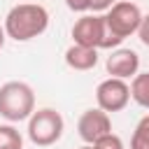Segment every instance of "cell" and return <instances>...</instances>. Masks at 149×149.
<instances>
[{"label": "cell", "instance_id": "cell-1", "mask_svg": "<svg viewBox=\"0 0 149 149\" xmlns=\"http://www.w3.org/2000/svg\"><path fill=\"white\" fill-rule=\"evenodd\" d=\"M49 26V12L47 7L37 2H19L14 5L5 16V35L16 42H28L37 35H42Z\"/></svg>", "mask_w": 149, "mask_h": 149}, {"label": "cell", "instance_id": "cell-2", "mask_svg": "<svg viewBox=\"0 0 149 149\" xmlns=\"http://www.w3.org/2000/svg\"><path fill=\"white\" fill-rule=\"evenodd\" d=\"M35 112V93L26 81H7L0 86V116L9 123L30 119Z\"/></svg>", "mask_w": 149, "mask_h": 149}, {"label": "cell", "instance_id": "cell-3", "mask_svg": "<svg viewBox=\"0 0 149 149\" xmlns=\"http://www.w3.org/2000/svg\"><path fill=\"white\" fill-rule=\"evenodd\" d=\"M63 128H65V121H63L61 112H56L51 107H42L37 112H33L28 119V137L37 147L56 144L63 135Z\"/></svg>", "mask_w": 149, "mask_h": 149}, {"label": "cell", "instance_id": "cell-4", "mask_svg": "<svg viewBox=\"0 0 149 149\" xmlns=\"http://www.w3.org/2000/svg\"><path fill=\"white\" fill-rule=\"evenodd\" d=\"M102 16H105L107 30H109L114 37H119L121 42H123L126 37H130L133 33H137V28H140V23H142V12H140V7H137L135 2H130V0H119V2H114V5L107 9V14H102Z\"/></svg>", "mask_w": 149, "mask_h": 149}, {"label": "cell", "instance_id": "cell-5", "mask_svg": "<svg viewBox=\"0 0 149 149\" xmlns=\"http://www.w3.org/2000/svg\"><path fill=\"white\" fill-rule=\"evenodd\" d=\"M128 100H130V86L126 84V79L107 77L95 88V102L107 114L109 112H121L128 105Z\"/></svg>", "mask_w": 149, "mask_h": 149}, {"label": "cell", "instance_id": "cell-6", "mask_svg": "<svg viewBox=\"0 0 149 149\" xmlns=\"http://www.w3.org/2000/svg\"><path fill=\"white\" fill-rule=\"evenodd\" d=\"M105 16L102 14H86L74 21L72 26V40L79 47L88 49H102L105 42Z\"/></svg>", "mask_w": 149, "mask_h": 149}, {"label": "cell", "instance_id": "cell-7", "mask_svg": "<svg viewBox=\"0 0 149 149\" xmlns=\"http://www.w3.org/2000/svg\"><path fill=\"white\" fill-rule=\"evenodd\" d=\"M77 133L79 137L86 142V144H93L95 140H100L102 135L112 133V121H109V114L102 112L100 107H91L86 109L79 121H77Z\"/></svg>", "mask_w": 149, "mask_h": 149}, {"label": "cell", "instance_id": "cell-8", "mask_svg": "<svg viewBox=\"0 0 149 149\" xmlns=\"http://www.w3.org/2000/svg\"><path fill=\"white\" fill-rule=\"evenodd\" d=\"M105 68H107L109 77L128 79V77L137 74V70H140V56L133 49H116V51H112V56H107Z\"/></svg>", "mask_w": 149, "mask_h": 149}, {"label": "cell", "instance_id": "cell-9", "mask_svg": "<svg viewBox=\"0 0 149 149\" xmlns=\"http://www.w3.org/2000/svg\"><path fill=\"white\" fill-rule=\"evenodd\" d=\"M65 63L68 68L72 70H91L98 65V49H88V47H79V44H72L68 47L65 51Z\"/></svg>", "mask_w": 149, "mask_h": 149}, {"label": "cell", "instance_id": "cell-10", "mask_svg": "<svg viewBox=\"0 0 149 149\" xmlns=\"http://www.w3.org/2000/svg\"><path fill=\"white\" fill-rule=\"evenodd\" d=\"M130 98L140 107L149 109V72H137L133 77V81H130Z\"/></svg>", "mask_w": 149, "mask_h": 149}, {"label": "cell", "instance_id": "cell-11", "mask_svg": "<svg viewBox=\"0 0 149 149\" xmlns=\"http://www.w3.org/2000/svg\"><path fill=\"white\" fill-rule=\"evenodd\" d=\"M0 149H23V137L12 123L0 126Z\"/></svg>", "mask_w": 149, "mask_h": 149}, {"label": "cell", "instance_id": "cell-12", "mask_svg": "<svg viewBox=\"0 0 149 149\" xmlns=\"http://www.w3.org/2000/svg\"><path fill=\"white\" fill-rule=\"evenodd\" d=\"M130 149H149V114L137 121L130 137Z\"/></svg>", "mask_w": 149, "mask_h": 149}, {"label": "cell", "instance_id": "cell-13", "mask_svg": "<svg viewBox=\"0 0 149 149\" xmlns=\"http://www.w3.org/2000/svg\"><path fill=\"white\" fill-rule=\"evenodd\" d=\"M91 147H93V149H123V140H121L119 135H114V133H107V135H102L100 140H95Z\"/></svg>", "mask_w": 149, "mask_h": 149}, {"label": "cell", "instance_id": "cell-14", "mask_svg": "<svg viewBox=\"0 0 149 149\" xmlns=\"http://www.w3.org/2000/svg\"><path fill=\"white\" fill-rule=\"evenodd\" d=\"M65 5L72 12H88L91 9V0H65Z\"/></svg>", "mask_w": 149, "mask_h": 149}, {"label": "cell", "instance_id": "cell-15", "mask_svg": "<svg viewBox=\"0 0 149 149\" xmlns=\"http://www.w3.org/2000/svg\"><path fill=\"white\" fill-rule=\"evenodd\" d=\"M137 35H140L142 44H147V47H149V14H147V16H142V23H140V28H137Z\"/></svg>", "mask_w": 149, "mask_h": 149}, {"label": "cell", "instance_id": "cell-16", "mask_svg": "<svg viewBox=\"0 0 149 149\" xmlns=\"http://www.w3.org/2000/svg\"><path fill=\"white\" fill-rule=\"evenodd\" d=\"M116 0H91V9L93 12H107Z\"/></svg>", "mask_w": 149, "mask_h": 149}, {"label": "cell", "instance_id": "cell-17", "mask_svg": "<svg viewBox=\"0 0 149 149\" xmlns=\"http://www.w3.org/2000/svg\"><path fill=\"white\" fill-rule=\"evenodd\" d=\"M5 37H7V35H5V28L0 26V49H2V44H5Z\"/></svg>", "mask_w": 149, "mask_h": 149}, {"label": "cell", "instance_id": "cell-18", "mask_svg": "<svg viewBox=\"0 0 149 149\" xmlns=\"http://www.w3.org/2000/svg\"><path fill=\"white\" fill-rule=\"evenodd\" d=\"M79 149H93V147H91V144H84V147H79Z\"/></svg>", "mask_w": 149, "mask_h": 149}]
</instances>
